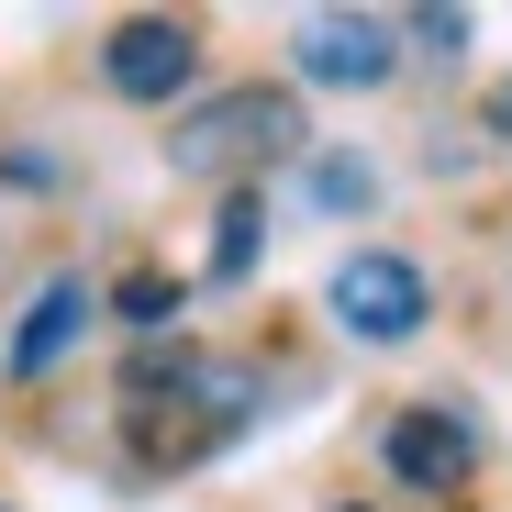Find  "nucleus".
Segmentation results:
<instances>
[{
	"label": "nucleus",
	"mask_w": 512,
	"mask_h": 512,
	"mask_svg": "<svg viewBox=\"0 0 512 512\" xmlns=\"http://www.w3.org/2000/svg\"><path fill=\"white\" fill-rule=\"evenodd\" d=\"M245 368H212V357H190L167 390H134L123 401V446H134V468H201L223 435H245Z\"/></svg>",
	"instance_id": "obj_1"
},
{
	"label": "nucleus",
	"mask_w": 512,
	"mask_h": 512,
	"mask_svg": "<svg viewBox=\"0 0 512 512\" xmlns=\"http://www.w3.org/2000/svg\"><path fill=\"white\" fill-rule=\"evenodd\" d=\"M301 145V101L279 90V78H245V90H212L179 134H167V156L190 167V179H223V167H268Z\"/></svg>",
	"instance_id": "obj_2"
},
{
	"label": "nucleus",
	"mask_w": 512,
	"mask_h": 512,
	"mask_svg": "<svg viewBox=\"0 0 512 512\" xmlns=\"http://www.w3.org/2000/svg\"><path fill=\"white\" fill-rule=\"evenodd\" d=\"M323 312L357 334V346H412L423 334V312H435V290H423V268L412 256H390V245H357L346 268L323 279Z\"/></svg>",
	"instance_id": "obj_3"
},
{
	"label": "nucleus",
	"mask_w": 512,
	"mask_h": 512,
	"mask_svg": "<svg viewBox=\"0 0 512 512\" xmlns=\"http://www.w3.org/2000/svg\"><path fill=\"white\" fill-rule=\"evenodd\" d=\"M379 457H390V479H401V490H435V501L479 479V435H468V412H446V401L390 412V423H379Z\"/></svg>",
	"instance_id": "obj_4"
},
{
	"label": "nucleus",
	"mask_w": 512,
	"mask_h": 512,
	"mask_svg": "<svg viewBox=\"0 0 512 512\" xmlns=\"http://www.w3.org/2000/svg\"><path fill=\"white\" fill-rule=\"evenodd\" d=\"M101 78H112L123 101H179L190 78H201V34H190L179 12H134V23H112Z\"/></svg>",
	"instance_id": "obj_5"
},
{
	"label": "nucleus",
	"mask_w": 512,
	"mask_h": 512,
	"mask_svg": "<svg viewBox=\"0 0 512 512\" xmlns=\"http://www.w3.org/2000/svg\"><path fill=\"white\" fill-rule=\"evenodd\" d=\"M290 56H301V78H323V90H379V78L401 67V34L379 12H312L290 34Z\"/></svg>",
	"instance_id": "obj_6"
},
{
	"label": "nucleus",
	"mask_w": 512,
	"mask_h": 512,
	"mask_svg": "<svg viewBox=\"0 0 512 512\" xmlns=\"http://www.w3.org/2000/svg\"><path fill=\"white\" fill-rule=\"evenodd\" d=\"M78 334H90V290H78V279H45L34 312H23V334H12V379H45Z\"/></svg>",
	"instance_id": "obj_7"
},
{
	"label": "nucleus",
	"mask_w": 512,
	"mask_h": 512,
	"mask_svg": "<svg viewBox=\"0 0 512 512\" xmlns=\"http://www.w3.org/2000/svg\"><path fill=\"white\" fill-rule=\"evenodd\" d=\"M256 245H268V201H256V190H223V212H212V279H223V290L256 268Z\"/></svg>",
	"instance_id": "obj_8"
},
{
	"label": "nucleus",
	"mask_w": 512,
	"mask_h": 512,
	"mask_svg": "<svg viewBox=\"0 0 512 512\" xmlns=\"http://www.w3.org/2000/svg\"><path fill=\"white\" fill-rule=\"evenodd\" d=\"M301 190H312V212H368V201H379V167H368V156H312Z\"/></svg>",
	"instance_id": "obj_9"
},
{
	"label": "nucleus",
	"mask_w": 512,
	"mask_h": 512,
	"mask_svg": "<svg viewBox=\"0 0 512 512\" xmlns=\"http://www.w3.org/2000/svg\"><path fill=\"white\" fill-rule=\"evenodd\" d=\"M179 279H167V268H134L123 290H112V323H134V334H167V323H179Z\"/></svg>",
	"instance_id": "obj_10"
},
{
	"label": "nucleus",
	"mask_w": 512,
	"mask_h": 512,
	"mask_svg": "<svg viewBox=\"0 0 512 512\" xmlns=\"http://www.w3.org/2000/svg\"><path fill=\"white\" fill-rule=\"evenodd\" d=\"M412 45H423V56H457V45H468V12H412Z\"/></svg>",
	"instance_id": "obj_11"
},
{
	"label": "nucleus",
	"mask_w": 512,
	"mask_h": 512,
	"mask_svg": "<svg viewBox=\"0 0 512 512\" xmlns=\"http://www.w3.org/2000/svg\"><path fill=\"white\" fill-rule=\"evenodd\" d=\"M490 134L512 145V78H501V90H490Z\"/></svg>",
	"instance_id": "obj_12"
},
{
	"label": "nucleus",
	"mask_w": 512,
	"mask_h": 512,
	"mask_svg": "<svg viewBox=\"0 0 512 512\" xmlns=\"http://www.w3.org/2000/svg\"><path fill=\"white\" fill-rule=\"evenodd\" d=\"M346 512H368V501H346Z\"/></svg>",
	"instance_id": "obj_13"
}]
</instances>
